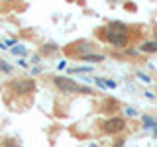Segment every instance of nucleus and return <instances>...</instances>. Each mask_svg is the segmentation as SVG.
Here are the masks:
<instances>
[{
    "instance_id": "nucleus-11",
    "label": "nucleus",
    "mask_w": 157,
    "mask_h": 147,
    "mask_svg": "<svg viewBox=\"0 0 157 147\" xmlns=\"http://www.w3.org/2000/svg\"><path fill=\"white\" fill-rule=\"evenodd\" d=\"M90 71H92V67H77L71 73H90Z\"/></svg>"
},
{
    "instance_id": "nucleus-1",
    "label": "nucleus",
    "mask_w": 157,
    "mask_h": 147,
    "mask_svg": "<svg viewBox=\"0 0 157 147\" xmlns=\"http://www.w3.org/2000/svg\"><path fill=\"white\" fill-rule=\"evenodd\" d=\"M104 37H106L108 43H112L116 47H126L128 39H130V36H128V26L122 22H110L106 28Z\"/></svg>"
},
{
    "instance_id": "nucleus-14",
    "label": "nucleus",
    "mask_w": 157,
    "mask_h": 147,
    "mask_svg": "<svg viewBox=\"0 0 157 147\" xmlns=\"http://www.w3.org/2000/svg\"><path fill=\"white\" fill-rule=\"evenodd\" d=\"M124 143H126V139H124V137H120V139L114 141V147H124Z\"/></svg>"
},
{
    "instance_id": "nucleus-7",
    "label": "nucleus",
    "mask_w": 157,
    "mask_h": 147,
    "mask_svg": "<svg viewBox=\"0 0 157 147\" xmlns=\"http://www.w3.org/2000/svg\"><path fill=\"white\" fill-rule=\"evenodd\" d=\"M81 59L82 61H90V63H100V61H104V55L102 53H86Z\"/></svg>"
},
{
    "instance_id": "nucleus-16",
    "label": "nucleus",
    "mask_w": 157,
    "mask_h": 147,
    "mask_svg": "<svg viewBox=\"0 0 157 147\" xmlns=\"http://www.w3.org/2000/svg\"><path fill=\"white\" fill-rule=\"evenodd\" d=\"M145 96L149 98V100H153V98H155V94H153V92H145Z\"/></svg>"
},
{
    "instance_id": "nucleus-12",
    "label": "nucleus",
    "mask_w": 157,
    "mask_h": 147,
    "mask_svg": "<svg viewBox=\"0 0 157 147\" xmlns=\"http://www.w3.org/2000/svg\"><path fill=\"white\" fill-rule=\"evenodd\" d=\"M126 116L136 118V116H137V110H136V108H132V106H128V108H126Z\"/></svg>"
},
{
    "instance_id": "nucleus-18",
    "label": "nucleus",
    "mask_w": 157,
    "mask_h": 147,
    "mask_svg": "<svg viewBox=\"0 0 157 147\" xmlns=\"http://www.w3.org/2000/svg\"><path fill=\"white\" fill-rule=\"evenodd\" d=\"M153 137H157V130H153Z\"/></svg>"
},
{
    "instance_id": "nucleus-17",
    "label": "nucleus",
    "mask_w": 157,
    "mask_h": 147,
    "mask_svg": "<svg viewBox=\"0 0 157 147\" xmlns=\"http://www.w3.org/2000/svg\"><path fill=\"white\" fill-rule=\"evenodd\" d=\"M88 147H100V145H98V143H90V145H88Z\"/></svg>"
},
{
    "instance_id": "nucleus-6",
    "label": "nucleus",
    "mask_w": 157,
    "mask_h": 147,
    "mask_svg": "<svg viewBox=\"0 0 157 147\" xmlns=\"http://www.w3.org/2000/svg\"><path fill=\"white\" fill-rule=\"evenodd\" d=\"M141 120H144V127H145V130H151V131H153V130H157V120H155L153 116L145 114L144 118H141Z\"/></svg>"
},
{
    "instance_id": "nucleus-15",
    "label": "nucleus",
    "mask_w": 157,
    "mask_h": 147,
    "mask_svg": "<svg viewBox=\"0 0 157 147\" xmlns=\"http://www.w3.org/2000/svg\"><path fill=\"white\" fill-rule=\"evenodd\" d=\"M106 82V88H116V81H104Z\"/></svg>"
},
{
    "instance_id": "nucleus-4",
    "label": "nucleus",
    "mask_w": 157,
    "mask_h": 147,
    "mask_svg": "<svg viewBox=\"0 0 157 147\" xmlns=\"http://www.w3.org/2000/svg\"><path fill=\"white\" fill-rule=\"evenodd\" d=\"M33 86H36V82L29 81V78H20V81H16L12 85V88L18 92V94H28V92L33 90Z\"/></svg>"
},
{
    "instance_id": "nucleus-9",
    "label": "nucleus",
    "mask_w": 157,
    "mask_h": 147,
    "mask_svg": "<svg viewBox=\"0 0 157 147\" xmlns=\"http://www.w3.org/2000/svg\"><path fill=\"white\" fill-rule=\"evenodd\" d=\"M137 78H140L141 82H145V85H149V82H151V77L145 75V73H141V71H137Z\"/></svg>"
},
{
    "instance_id": "nucleus-8",
    "label": "nucleus",
    "mask_w": 157,
    "mask_h": 147,
    "mask_svg": "<svg viewBox=\"0 0 157 147\" xmlns=\"http://www.w3.org/2000/svg\"><path fill=\"white\" fill-rule=\"evenodd\" d=\"M4 147H20V143L14 137H8V139H4Z\"/></svg>"
},
{
    "instance_id": "nucleus-5",
    "label": "nucleus",
    "mask_w": 157,
    "mask_h": 147,
    "mask_svg": "<svg viewBox=\"0 0 157 147\" xmlns=\"http://www.w3.org/2000/svg\"><path fill=\"white\" fill-rule=\"evenodd\" d=\"M141 53H157V41H144L140 45Z\"/></svg>"
},
{
    "instance_id": "nucleus-10",
    "label": "nucleus",
    "mask_w": 157,
    "mask_h": 147,
    "mask_svg": "<svg viewBox=\"0 0 157 147\" xmlns=\"http://www.w3.org/2000/svg\"><path fill=\"white\" fill-rule=\"evenodd\" d=\"M12 53H14V55H16V53H18V55H26V47H24V45H16L12 49Z\"/></svg>"
},
{
    "instance_id": "nucleus-13",
    "label": "nucleus",
    "mask_w": 157,
    "mask_h": 147,
    "mask_svg": "<svg viewBox=\"0 0 157 147\" xmlns=\"http://www.w3.org/2000/svg\"><path fill=\"white\" fill-rule=\"evenodd\" d=\"M0 69H2V71H6V73L12 71V69H10V65H8V63H4V61H0Z\"/></svg>"
},
{
    "instance_id": "nucleus-2",
    "label": "nucleus",
    "mask_w": 157,
    "mask_h": 147,
    "mask_svg": "<svg viewBox=\"0 0 157 147\" xmlns=\"http://www.w3.org/2000/svg\"><path fill=\"white\" fill-rule=\"evenodd\" d=\"M53 82H55V86L59 88V90L69 92V94H86V96L92 94V90H90L88 86L77 85L75 81H71V78H65V77H55V78H53Z\"/></svg>"
},
{
    "instance_id": "nucleus-3",
    "label": "nucleus",
    "mask_w": 157,
    "mask_h": 147,
    "mask_svg": "<svg viewBox=\"0 0 157 147\" xmlns=\"http://www.w3.org/2000/svg\"><path fill=\"white\" fill-rule=\"evenodd\" d=\"M126 130V120L120 116H114L110 120L104 122V134H110V135H116V134H122Z\"/></svg>"
}]
</instances>
